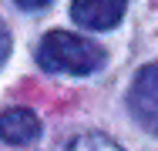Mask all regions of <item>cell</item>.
Wrapping results in <instances>:
<instances>
[{
  "mask_svg": "<svg viewBox=\"0 0 158 151\" xmlns=\"http://www.w3.org/2000/svg\"><path fill=\"white\" fill-rule=\"evenodd\" d=\"M37 64L51 74H94L104 64V51L101 44L71 34V30H51L40 44H37Z\"/></svg>",
  "mask_w": 158,
  "mask_h": 151,
  "instance_id": "6da1fadb",
  "label": "cell"
},
{
  "mask_svg": "<svg viewBox=\"0 0 158 151\" xmlns=\"http://www.w3.org/2000/svg\"><path fill=\"white\" fill-rule=\"evenodd\" d=\"M128 111L148 134L158 138V60L145 64L135 74L128 88Z\"/></svg>",
  "mask_w": 158,
  "mask_h": 151,
  "instance_id": "7a4b0ae2",
  "label": "cell"
},
{
  "mask_svg": "<svg viewBox=\"0 0 158 151\" xmlns=\"http://www.w3.org/2000/svg\"><path fill=\"white\" fill-rule=\"evenodd\" d=\"M128 0H74L71 17L84 30H111L121 24Z\"/></svg>",
  "mask_w": 158,
  "mask_h": 151,
  "instance_id": "3957f363",
  "label": "cell"
},
{
  "mask_svg": "<svg viewBox=\"0 0 158 151\" xmlns=\"http://www.w3.org/2000/svg\"><path fill=\"white\" fill-rule=\"evenodd\" d=\"M0 138L7 145H34L40 138V118L31 108H7L0 114Z\"/></svg>",
  "mask_w": 158,
  "mask_h": 151,
  "instance_id": "277c9868",
  "label": "cell"
},
{
  "mask_svg": "<svg viewBox=\"0 0 158 151\" xmlns=\"http://www.w3.org/2000/svg\"><path fill=\"white\" fill-rule=\"evenodd\" d=\"M61 151H121L111 138H104V134H94V131H88V134H77V138H71Z\"/></svg>",
  "mask_w": 158,
  "mask_h": 151,
  "instance_id": "5b68a950",
  "label": "cell"
},
{
  "mask_svg": "<svg viewBox=\"0 0 158 151\" xmlns=\"http://www.w3.org/2000/svg\"><path fill=\"white\" fill-rule=\"evenodd\" d=\"M7 57H10V30H7V24L0 20V67H3Z\"/></svg>",
  "mask_w": 158,
  "mask_h": 151,
  "instance_id": "8992f818",
  "label": "cell"
},
{
  "mask_svg": "<svg viewBox=\"0 0 158 151\" xmlns=\"http://www.w3.org/2000/svg\"><path fill=\"white\" fill-rule=\"evenodd\" d=\"M51 0H17V7L20 10H40V7H47Z\"/></svg>",
  "mask_w": 158,
  "mask_h": 151,
  "instance_id": "52a82bcc",
  "label": "cell"
}]
</instances>
